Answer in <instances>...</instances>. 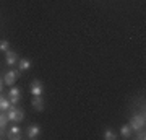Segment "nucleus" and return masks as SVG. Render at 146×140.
Wrapping results in <instances>:
<instances>
[{"instance_id": "nucleus-1", "label": "nucleus", "mask_w": 146, "mask_h": 140, "mask_svg": "<svg viewBox=\"0 0 146 140\" xmlns=\"http://www.w3.org/2000/svg\"><path fill=\"white\" fill-rule=\"evenodd\" d=\"M8 113V121H11L13 124H20L21 121H23V117H25V113H23V109H20L16 104H11L10 109L7 111Z\"/></svg>"}, {"instance_id": "nucleus-2", "label": "nucleus", "mask_w": 146, "mask_h": 140, "mask_svg": "<svg viewBox=\"0 0 146 140\" xmlns=\"http://www.w3.org/2000/svg\"><path fill=\"white\" fill-rule=\"evenodd\" d=\"M128 125L131 127V130L133 132H138V130L141 129H145V125H146V119H145V114H135L133 117L130 119V122H128Z\"/></svg>"}, {"instance_id": "nucleus-3", "label": "nucleus", "mask_w": 146, "mask_h": 140, "mask_svg": "<svg viewBox=\"0 0 146 140\" xmlns=\"http://www.w3.org/2000/svg\"><path fill=\"white\" fill-rule=\"evenodd\" d=\"M18 78H20V70H8L3 77V83L8 85V86H13Z\"/></svg>"}, {"instance_id": "nucleus-4", "label": "nucleus", "mask_w": 146, "mask_h": 140, "mask_svg": "<svg viewBox=\"0 0 146 140\" xmlns=\"http://www.w3.org/2000/svg\"><path fill=\"white\" fill-rule=\"evenodd\" d=\"M29 91H31L33 96H42V93H44V85H42V82L33 80L31 86H29Z\"/></svg>"}, {"instance_id": "nucleus-5", "label": "nucleus", "mask_w": 146, "mask_h": 140, "mask_svg": "<svg viewBox=\"0 0 146 140\" xmlns=\"http://www.w3.org/2000/svg\"><path fill=\"white\" fill-rule=\"evenodd\" d=\"M41 135V125H37V124H31V125H28V129H26V137L29 140H34L37 139Z\"/></svg>"}, {"instance_id": "nucleus-6", "label": "nucleus", "mask_w": 146, "mask_h": 140, "mask_svg": "<svg viewBox=\"0 0 146 140\" xmlns=\"http://www.w3.org/2000/svg\"><path fill=\"white\" fill-rule=\"evenodd\" d=\"M18 54L16 52H13L11 49H8V51L5 52V64L8 65V67H13V65H16L18 64Z\"/></svg>"}, {"instance_id": "nucleus-7", "label": "nucleus", "mask_w": 146, "mask_h": 140, "mask_svg": "<svg viewBox=\"0 0 146 140\" xmlns=\"http://www.w3.org/2000/svg\"><path fill=\"white\" fill-rule=\"evenodd\" d=\"M7 137L8 139H11V140H18L21 137V129H20V125L18 124H13L8 129V134H7Z\"/></svg>"}, {"instance_id": "nucleus-8", "label": "nucleus", "mask_w": 146, "mask_h": 140, "mask_svg": "<svg viewBox=\"0 0 146 140\" xmlns=\"http://www.w3.org/2000/svg\"><path fill=\"white\" fill-rule=\"evenodd\" d=\"M31 104H33V108L36 109V111H42L46 103H44V98H42V96H33Z\"/></svg>"}, {"instance_id": "nucleus-9", "label": "nucleus", "mask_w": 146, "mask_h": 140, "mask_svg": "<svg viewBox=\"0 0 146 140\" xmlns=\"http://www.w3.org/2000/svg\"><path fill=\"white\" fill-rule=\"evenodd\" d=\"M16 65H18V70L20 72H25V70H29L31 68V60L29 59H20Z\"/></svg>"}, {"instance_id": "nucleus-10", "label": "nucleus", "mask_w": 146, "mask_h": 140, "mask_svg": "<svg viewBox=\"0 0 146 140\" xmlns=\"http://www.w3.org/2000/svg\"><path fill=\"white\" fill-rule=\"evenodd\" d=\"M10 106H11L10 99L7 98L5 94L0 93V111H8V109H10Z\"/></svg>"}, {"instance_id": "nucleus-11", "label": "nucleus", "mask_w": 146, "mask_h": 140, "mask_svg": "<svg viewBox=\"0 0 146 140\" xmlns=\"http://www.w3.org/2000/svg\"><path fill=\"white\" fill-rule=\"evenodd\" d=\"M131 132H133V130H131V127L128 124H123L122 127H120V135H122L123 139H128V137L131 135Z\"/></svg>"}, {"instance_id": "nucleus-12", "label": "nucleus", "mask_w": 146, "mask_h": 140, "mask_svg": "<svg viewBox=\"0 0 146 140\" xmlns=\"http://www.w3.org/2000/svg\"><path fill=\"white\" fill-rule=\"evenodd\" d=\"M114 139H117V134L114 132V129L107 127V129L104 130V140H114Z\"/></svg>"}, {"instance_id": "nucleus-13", "label": "nucleus", "mask_w": 146, "mask_h": 140, "mask_svg": "<svg viewBox=\"0 0 146 140\" xmlns=\"http://www.w3.org/2000/svg\"><path fill=\"white\" fill-rule=\"evenodd\" d=\"M8 124V116L3 114V111H0V129H5Z\"/></svg>"}, {"instance_id": "nucleus-14", "label": "nucleus", "mask_w": 146, "mask_h": 140, "mask_svg": "<svg viewBox=\"0 0 146 140\" xmlns=\"http://www.w3.org/2000/svg\"><path fill=\"white\" fill-rule=\"evenodd\" d=\"M10 49V42L7 41V39H2L0 41V52H7Z\"/></svg>"}, {"instance_id": "nucleus-15", "label": "nucleus", "mask_w": 146, "mask_h": 140, "mask_svg": "<svg viewBox=\"0 0 146 140\" xmlns=\"http://www.w3.org/2000/svg\"><path fill=\"white\" fill-rule=\"evenodd\" d=\"M8 96H21V90L18 88V86H11Z\"/></svg>"}, {"instance_id": "nucleus-16", "label": "nucleus", "mask_w": 146, "mask_h": 140, "mask_svg": "<svg viewBox=\"0 0 146 140\" xmlns=\"http://www.w3.org/2000/svg\"><path fill=\"white\" fill-rule=\"evenodd\" d=\"M20 98H21V96H10L8 99H10L11 104H18V103H20Z\"/></svg>"}, {"instance_id": "nucleus-17", "label": "nucleus", "mask_w": 146, "mask_h": 140, "mask_svg": "<svg viewBox=\"0 0 146 140\" xmlns=\"http://www.w3.org/2000/svg\"><path fill=\"white\" fill-rule=\"evenodd\" d=\"M140 140H145L146 139V134H145V129H141V130H138V135H136Z\"/></svg>"}, {"instance_id": "nucleus-18", "label": "nucleus", "mask_w": 146, "mask_h": 140, "mask_svg": "<svg viewBox=\"0 0 146 140\" xmlns=\"http://www.w3.org/2000/svg\"><path fill=\"white\" fill-rule=\"evenodd\" d=\"M2 130H3V129H0V139H2V137H3V132H2Z\"/></svg>"}, {"instance_id": "nucleus-19", "label": "nucleus", "mask_w": 146, "mask_h": 140, "mask_svg": "<svg viewBox=\"0 0 146 140\" xmlns=\"http://www.w3.org/2000/svg\"><path fill=\"white\" fill-rule=\"evenodd\" d=\"M2 85H3V83H2V82H0V91H2Z\"/></svg>"}]
</instances>
